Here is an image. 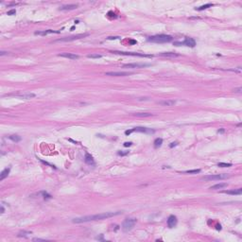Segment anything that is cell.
Returning <instances> with one entry per match:
<instances>
[{"mask_svg":"<svg viewBox=\"0 0 242 242\" xmlns=\"http://www.w3.org/2000/svg\"><path fill=\"white\" fill-rule=\"evenodd\" d=\"M41 193L44 195V198H45V199H50V198H51V196L48 195L47 192H45V191H43V192H41Z\"/></svg>","mask_w":242,"mask_h":242,"instance_id":"32","label":"cell"},{"mask_svg":"<svg viewBox=\"0 0 242 242\" xmlns=\"http://www.w3.org/2000/svg\"><path fill=\"white\" fill-rule=\"evenodd\" d=\"M134 116L138 117H148L152 116L153 114H150V113H137V114H134Z\"/></svg>","mask_w":242,"mask_h":242,"instance_id":"22","label":"cell"},{"mask_svg":"<svg viewBox=\"0 0 242 242\" xmlns=\"http://www.w3.org/2000/svg\"><path fill=\"white\" fill-rule=\"evenodd\" d=\"M132 145H133L132 142H126V143H124V147H131Z\"/></svg>","mask_w":242,"mask_h":242,"instance_id":"34","label":"cell"},{"mask_svg":"<svg viewBox=\"0 0 242 242\" xmlns=\"http://www.w3.org/2000/svg\"><path fill=\"white\" fill-rule=\"evenodd\" d=\"M173 38L170 35H165V34H159L154 35L148 38V42L151 43H156V44H163V43H169L171 42Z\"/></svg>","mask_w":242,"mask_h":242,"instance_id":"2","label":"cell"},{"mask_svg":"<svg viewBox=\"0 0 242 242\" xmlns=\"http://www.w3.org/2000/svg\"><path fill=\"white\" fill-rule=\"evenodd\" d=\"M15 96L22 99H30L36 97V95L33 93H18V94H15Z\"/></svg>","mask_w":242,"mask_h":242,"instance_id":"10","label":"cell"},{"mask_svg":"<svg viewBox=\"0 0 242 242\" xmlns=\"http://www.w3.org/2000/svg\"><path fill=\"white\" fill-rule=\"evenodd\" d=\"M16 13V10L14 9H12V10H9L8 12H7V14L8 15H13V14H15Z\"/></svg>","mask_w":242,"mask_h":242,"instance_id":"30","label":"cell"},{"mask_svg":"<svg viewBox=\"0 0 242 242\" xmlns=\"http://www.w3.org/2000/svg\"><path fill=\"white\" fill-rule=\"evenodd\" d=\"M113 53L119 55H126V56H138V57H147V58H151V55L147 54H140V53H135V52H124V51H113Z\"/></svg>","mask_w":242,"mask_h":242,"instance_id":"7","label":"cell"},{"mask_svg":"<svg viewBox=\"0 0 242 242\" xmlns=\"http://www.w3.org/2000/svg\"><path fill=\"white\" fill-rule=\"evenodd\" d=\"M123 212L122 211H116V212H106V213H102V214H97V215H92V216H85V217H81V218H77L74 219L72 221L74 223H82V222H89V221H93V220H100V219H106L112 218V217H116L118 215H121Z\"/></svg>","mask_w":242,"mask_h":242,"instance_id":"1","label":"cell"},{"mask_svg":"<svg viewBox=\"0 0 242 242\" xmlns=\"http://www.w3.org/2000/svg\"><path fill=\"white\" fill-rule=\"evenodd\" d=\"M87 57L88 58H91V59H99V58H101L102 56L99 54H91V55H88Z\"/></svg>","mask_w":242,"mask_h":242,"instance_id":"28","label":"cell"},{"mask_svg":"<svg viewBox=\"0 0 242 242\" xmlns=\"http://www.w3.org/2000/svg\"><path fill=\"white\" fill-rule=\"evenodd\" d=\"M223 132H224V130H223V129H222V130H220V131H219V133H223Z\"/></svg>","mask_w":242,"mask_h":242,"instance_id":"42","label":"cell"},{"mask_svg":"<svg viewBox=\"0 0 242 242\" xmlns=\"http://www.w3.org/2000/svg\"><path fill=\"white\" fill-rule=\"evenodd\" d=\"M159 105H162V106H174L176 104V100H162V101L158 102Z\"/></svg>","mask_w":242,"mask_h":242,"instance_id":"17","label":"cell"},{"mask_svg":"<svg viewBox=\"0 0 242 242\" xmlns=\"http://www.w3.org/2000/svg\"><path fill=\"white\" fill-rule=\"evenodd\" d=\"M4 211H5V209H4L3 205H2V206H1V213H4Z\"/></svg>","mask_w":242,"mask_h":242,"instance_id":"41","label":"cell"},{"mask_svg":"<svg viewBox=\"0 0 242 242\" xmlns=\"http://www.w3.org/2000/svg\"><path fill=\"white\" fill-rule=\"evenodd\" d=\"M161 56H166V57H177L179 56L178 54H175V53H171V52H166V53H161Z\"/></svg>","mask_w":242,"mask_h":242,"instance_id":"26","label":"cell"},{"mask_svg":"<svg viewBox=\"0 0 242 242\" xmlns=\"http://www.w3.org/2000/svg\"><path fill=\"white\" fill-rule=\"evenodd\" d=\"M10 167H6L3 171L1 172V174H0V181H3L5 178H7L8 175L10 174Z\"/></svg>","mask_w":242,"mask_h":242,"instance_id":"19","label":"cell"},{"mask_svg":"<svg viewBox=\"0 0 242 242\" xmlns=\"http://www.w3.org/2000/svg\"><path fill=\"white\" fill-rule=\"evenodd\" d=\"M117 154L118 155H121V156H125L127 154H129V151H118Z\"/></svg>","mask_w":242,"mask_h":242,"instance_id":"31","label":"cell"},{"mask_svg":"<svg viewBox=\"0 0 242 242\" xmlns=\"http://www.w3.org/2000/svg\"><path fill=\"white\" fill-rule=\"evenodd\" d=\"M136 221H137V219H134V218H129V219H126L124 221H123V223H122V230L124 231V232H130L131 230H133L134 225L136 224Z\"/></svg>","mask_w":242,"mask_h":242,"instance_id":"3","label":"cell"},{"mask_svg":"<svg viewBox=\"0 0 242 242\" xmlns=\"http://www.w3.org/2000/svg\"><path fill=\"white\" fill-rule=\"evenodd\" d=\"M133 132H137V133H153L154 131L151 129H148V128H144V127H136L132 130Z\"/></svg>","mask_w":242,"mask_h":242,"instance_id":"11","label":"cell"},{"mask_svg":"<svg viewBox=\"0 0 242 242\" xmlns=\"http://www.w3.org/2000/svg\"><path fill=\"white\" fill-rule=\"evenodd\" d=\"M88 35H89L88 33L78 34V35H73V36H70V37H64V38H61V39L55 40L54 43H58V42H72V41H75V40H78V39H81V38H84V37H87Z\"/></svg>","mask_w":242,"mask_h":242,"instance_id":"5","label":"cell"},{"mask_svg":"<svg viewBox=\"0 0 242 242\" xmlns=\"http://www.w3.org/2000/svg\"><path fill=\"white\" fill-rule=\"evenodd\" d=\"M177 222H178L177 218H176L175 216L171 215V216H169L168 219H167V226L169 227V228H173V227L176 226Z\"/></svg>","mask_w":242,"mask_h":242,"instance_id":"12","label":"cell"},{"mask_svg":"<svg viewBox=\"0 0 242 242\" xmlns=\"http://www.w3.org/2000/svg\"><path fill=\"white\" fill-rule=\"evenodd\" d=\"M84 161H85L86 164L89 165H95L94 158H93V156H92L91 154H89V153H85V156H84Z\"/></svg>","mask_w":242,"mask_h":242,"instance_id":"15","label":"cell"},{"mask_svg":"<svg viewBox=\"0 0 242 242\" xmlns=\"http://www.w3.org/2000/svg\"><path fill=\"white\" fill-rule=\"evenodd\" d=\"M97 239H98V240H103V234H100V236H99V237L97 236Z\"/></svg>","mask_w":242,"mask_h":242,"instance_id":"39","label":"cell"},{"mask_svg":"<svg viewBox=\"0 0 242 242\" xmlns=\"http://www.w3.org/2000/svg\"><path fill=\"white\" fill-rule=\"evenodd\" d=\"M149 63H127L123 64V67H128V68H142V67H147L149 66Z\"/></svg>","mask_w":242,"mask_h":242,"instance_id":"9","label":"cell"},{"mask_svg":"<svg viewBox=\"0 0 242 242\" xmlns=\"http://www.w3.org/2000/svg\"><path fill=\"white\" fill-rule=\"evenodd\" d=\"M78 8L77 4H71V5H64L60 8V10H75Z\"/></svg>","mask_w":242,"mask_h":242,"instance_id":"18","label":"cell"},{"mask_svg":"<svg viewBox=\"0 0 242 242\" xmlns=\"http://www.w3.org/2000/svg\"><path fill=\"white\" fill-rule=\"evenodd\" d=\"M227 186V184L225 183H220V184H217L213 186H211L210 189H213V190H216V189H221V188H224Z\"/></svg>","mask_w":242,"mask_h":242,"instance_id":"20","label":"cell"},{"mask_svg":"<svg viewBox=\"0 0 242 242\" xmlns=\"http://www.w3.org/2000/svg\"><path fill=\"white\" fill-rule=\"evenodd\" d=\"M108 40H116V39H120L119 36H114V37H108L107 38Z\"/></svg>","mask_w":242,"mask_h":242,"instance_id":"33","label":"cell"},{"mask_svg":"<svg viewBox=\"0 0 242 242\" xmlns=\"http://www.w3.org/2000/svg\"><path fill=\"white\" fill-rule=\"evenodd\" d=\"M175 146H177V142H174V143H171V144L169 145V147H170V148H173V147H175Z\"/></svg>","mask_w":242,"mask_h":242,"instance_id":"37","label":"cell"},{"mask_svg":"<svg viewBox=\"0 0 242 242\" xmlns=\"http://www.w3.org/2000/svg\"><path fill=\"white\" fill-rule=\"evenodd\" d=\"M59 57H63V58H66V59H70V60H78L79 58V56L77 54H74V53H61L59 54Z\"/></svg>","mask_w":242,"mask_h":242,"instance_id":"13","label":"cell"},{"mask_svg":"<svg viewBox=\"0 0 242 242\" xmlns=\"http://www.w3.org/2000/svg\"><path fill=\"white\" fill-rule=\"evenodd\" d=\"M201 169H192V170H185L183 173H186V174H196V173H200Z\"/></svg>","mask_w":242,"mask_h":242,"instance_id":"25","label":"cell"},{"mask_svg":"<svg viewBox=\"0 0 242 242\" xmlns=\"http://www.w3.org/2000/svg\"><path fill=\"white\" fill-rule=\"evenodd\" d=\"M32 241H46V239H42V238H33Z\"/></svg>","mask_w":242,"mask_h":242,"instance_id":"36","label":"cell"},{"mask_svg":"<svg viewBox=\"0 0 242 242\" xmlns=\"http://www.w3.org/2000/svg\"><path fill=\"white\" fill-rule=\"evenodd\" d=\"M218 165L220 166V167H230V166H232V164H228V163H219Z\"/></svg>","mask_w":242,"mask_h":242,"instance_id":"29","label":"cell"},{"mask_svg":"<svg viewBox=\"0 0 242 242\" xmlns=\"http://www.w3.org/2000/svg\"><path fill=\"white\" fill-rule=\"evenodd\" d=\"M241 91H242V88H241V87H239V88H237V89H234V92H235V93H241Z\"/></svg>","mask_w":242,"mask_h":242,"instance_id":"35","label":"cell"},{"mask_svg":"<svg viewBox=\"0 0 242 242\" xmlns=\"http://www.w3.org/2000/svg\"><path fill=\"white\" fill-rule=\"evenodd\" d=\"M162 144H163V139H162V138H156L155 141H154V147H155V148L161 147Z\"/></svg>","mask_w":242,"mask_h":242,"instance_id":"23","label":"cell"},{"mask_svg":"<svg viewBox=\"0 0 242 242\" xmlns=\"http://www.w3.org/2000/svg\"><path fill=\"white\" fill-rule=\"evenodd\" d=\"M229 177H230L229 174L223 173V174H217V175H206V176L203 177L202 179L204 180V181H218V180L227 179Z\"/></svg>","mask_w":242,"mask_h":242,"instance_id":"4","label":"cell"},{"mask_svg":"<svg viewBox=\"0 0 242 242\" xmlns=\"http://www.w3.org/2000/svg\"><path fill=\"white\" fill-rule=\"evenodd\" d=\"M9 139H10L11 141L17 143V142H20L22 138H21L19 135H17V134H12V135H10V136H9Z\"/></svg>","mask_w":242,"mask_h":242,"instance_id":"21","label":"cell"},{"mask_svg":"<svg viewBox=\"0 0 242 242\" xmlns=\"http://www.w3.org/2000/svg\"><path fill=\"white\" fill-rule=\"evenodd\" d=\"M31 234V232H26V231H22V232H20L19 234H18V236H20V237H27L28 236V234Z\"/></svg>","mask_w":242,"mask_h":242,"instance_id":"27","label":"cell"},{"mask_svg":"<svg viewBox=\"0 0 242 242\" xmlns=\"http://www.w3.org/2000/svg\"><path fill=\"white\" fill-rule=\"evenodd\" d=\"M175 46L177 47H181V46H186V47H194L196 46V42L193 38H186L184 42H175L174 43Z\"/></svg>","mask_w":242,"mask_h":242,"instance_id":"6","label":"cell"},{"mask_svg":"<svg viewBox=\"0 0 242 242\" xmlns=\"http://www.w3.org/2000/svg\"><path fill=\"white\" fill-rule=\"evenodd\" d=\"M213 6V4H206V5H203V6H201V7H199V8H196L197 10H206V9L210 8Z\"/></svg>","mask_w":242,"mask_h":242,"instance_id":"24","label":"cell"},{"mask_svg":"<svg viewBox=\"0 0 242 242\" xmlns=\"http://www.w3.org/2000/svg\"><path fill=\"white\" fill-rule=\"evenodd\" d=\"M132 74L133 73L131 72H106L105 73L106 76H112V77H125V76H129Z\"/></svg>","mask_w":242,"mask_h":242,"instance_id":"8","label":"cell"},{"mask_svg":"<svg viewBox=\"0 0 242 242\" xmlns=\"http://www.w3.org/2000/svg\"><path fill=\"white\" fill-rule=\"evenodd\" d=\"M130 43H131V44H136V41H133V40H131V41H130Z\"/></svg>","mask_w":242,"mask_h":242,"instance_id":"40","label":"cell"},{"mask_svg":"<svg viewBox=\"0 0 242 242\" xmlns=\"http://www.w3.org/2000/svg\"><path fill=\"white\" fill-rule=\"evenodd\" d=\"M52 33H60L59 30H52V29H47V30H42V31H36L35 35H40V36H46L48 34H52Z\"/></svg>","mask_w":242,"mask_h":242,"instance_id":"14","label":"cell"},{"mask_svg":"<svg viewBox=\"0 0 242 242\" xmlns=\"http://www.w3.org/2000/svg\"><path fill=\"white\" fill-rule=\"evenodd\" d=\"M9 52H6V51H1L0 52V56H4V55H6V54H8Z\"/></svg>","mask_w":242,"mask_h":242,"instance_id":"38","label":"cell"},{"mask_svg":"<svg viewBox=\"0 0 242 242\" xmlns=\"http://www.w3.org/2000/svg\"><path fill=\"white\" fill-rule=\"evenodd\" d=\"M223 193L229 194V195H241L242 189L238 188V189H234V190H225V191H223Z\"/></svg>","mask_w":242,"mask_h":242,"instance_id":"16","label":"cell"}]
</instances>
